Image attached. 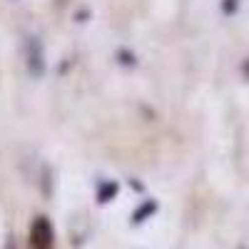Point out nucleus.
Returning <instances> with one entry per match:
<instances>
[{
    "label": "nucleus",
    "instance_id": "1",
    "mask_svg": "<svg viewBox=\"0 0 249 249\" xmlns=\"http://www.w3.org/2000/svg\"><path fill=\"white\" fill-rule=\"evenodd\" d=\"M53 239H55V234H53L50 219L48 217H37L33 222V230H30V244L35 249H50L53 247Z\"/></svg>",
    "mask_w": 249,
    "mask_h": 249
},
{
    "label": "nucleus",
    "instance_id": "2",
    "mask_svg": "<svg viewBox=\"0 0 249 249\" xmlns=\"http://www.w3.org/2000/svg\"><path fill=\"white\" fill-rule=\"evenodd\" d=\"M25 57H28V70L30 75H43L45 70V60H43V45H40L37 37H28L25 43Z\"/></svg>",
    "mask_w": 249,
    "mask_h": 249
},
{
    "label": "nucleus",
    "instance_id": "3",
    "mask_svg": "<svg viewBox=\"0 0 249 249\" xmlns=\"http://www.w3.org/2000/svg\"><path fill=\"white\" fill-rule=\"evenodd\" d=\"M155 212H157V202H155V199H144V204H140L137 210H135L132 222H135V224H140V222H144L147 217H152Z\"/></svg>",
    "mask_w": 249,
    "mask_h": 249
},
{
    "label": "nucleus",
    "instance_id": "4",
    "mask_svg": "<svg viewBox=\"0 0 249 249\" xmlns=\"http://www.w3.org/2000/svg\"><path fill=\"white\" fill-rule=\"evenodd\" d=\"M120 190V184L117 182H102L100 184V190H97V202H110Z\"/></svg>",
    "mask_w": 249,
    "mask_h": 249
},
{
    "label": "nucleus",
    "instance_id": "5",
    "mask_svg": "<svg viewBox=\"0 0 249 249\" xmlns=\"http://www.w3.org/2000/svg\"><path fill=\"white\" fill-rule=\"evenodd\" d=\"M117 60L122 62V65H127V68H132L135 62H137V60H135V55H132L130 50H117Z\"/></svg>",
    "mask_w": 249,
    "mask_h": 249
},
{
    "label": "nucleus",
    "instance_id": "6",
    "mask_svg": "<svg viewBox=\"0 0 249 249\" xmlns=\"http://www.w3.org/2000/svg\"><path fill=\"white\" fill-rule=\"evenodd\" d=\"M239 8V0H222V13L224 15H234Z\"/></svg>",
    "mask_w": 249,
    "mask_h": 249
},
{
    "label": "nucleus",
    "instance_id": "7",
    "mask_svg": "<svg viewBox=\"0 0 249 249\" xmlns=\"http://www.w3.org/2000/svg\"><path fill=\"white\" fill-rule=\"evenodd\" d=\"M247 72H249V65H247Z\"/></svg>",
    "mask_w": 249,
    "mask_h": 249
}]
</instances>
